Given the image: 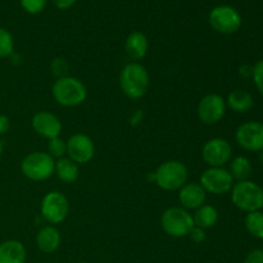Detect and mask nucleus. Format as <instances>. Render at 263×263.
Instances as JSON below:
<instances>
[{
  "label": "nucleus",
  "mask_w": 263,
  "mask_h": 263,
  "mask_svg": "<svg viewBox=\"0 0 263 263\" xmlns=\"http://www.w3.org/2000/svg\"><path fill=\"white\" fill-rule=\"evenodd\" d=\"M200 186L205 193L211 194H225L234 186V179L228 170L222 167H210L200 176Z\"/></svg>",
  "instance_id": "obj_8"
},
{
  "label": "nucleus",
  "mask_w": 263,
  "mask_h": 263,
  "mask_svg": "<svg viewBox=\"0 0 263 263\" xmlns=\"http://www.w3.org/2000/svg\"><path fill=\"white\" fill-rule=\"evenodd\" d=\"M69 212V203L66 195L59 192H50L43 198L41 215L48 222L57 225L66 220Z\"/></svg>",
  "instance_id": "obj_9"
},
{
  "label": "nucleus",
  "mask_w": 263,
  "mask_h": 263,
  "mask_svg": "<svg viewBox=\"0 0 263 263\" xmlns=\"http://www.w3.org/2000/svg\"><path fill=\"white\" fill-rule=\"evenodd\" d=\"M54 172L61 181L67 182V184L76 181L80 175L77 163H74L72 159L64 158V157H62L55 162V171Z\"/></svg>",
  "instance_id": "obj_19"
},
{
  "label": "nucleus",
  "mask_w": 263,
  "mask_h": 263,
  "mask_svg": "<svg viewBox=\"0 0 263 263\" xmlns=\"http://www.w3.org/2000/svg\"><path fill=\"white\" fill-rule=\"evenodd\" d=\"M239 146L249 152H261L263 149V123L249 121L238 127L235 134Z\"/></svg>",
  "instance_id": "obj_11"
},
{
  "label": "nucleus",
  "mask_w": 263,
  "mask_h": 263,
  "mask_svg": "<svg viewBox=\"0 0 263 263\" xmlns=\"http://www.w3.org/2000/svg\"><path fill=\"white\" fill-rule=\"evenodd\" d=\"M259 162L263 164V149L261 152H259Z\"/></svg>",
  "instance_id": "obj_33"
},
{
  "label": "nucleus",
  "mask_w": 263,
  "mask_h": 263,
  "mask_svg": "<svg viewBox=\"0 0 263 263\" xmlns=\"http://www.w3.org/2000/svg\"><path fill=\"white\" fill-rule=\"evenodd\" d=\"M149 43L146 36L140 31H134L127 36L125 43V49L127 55L134 61L143 59L148 53Z\"/></svg>",
  "instance_id": "obj_17"
},
{
  "label": "nucleus",
  "mask_w": 263,
  "mask_h": 263,
  "mask_svg": "<svg viewBox=\"0 0 263 263\" xmlns=\"http://www.w3.org/2000/svg\"><path fill=\"white\" fill-rule=\"evenodd\" d=\"M2 153H3V144L2 141H0V156H2Z\"/></svg>",
  "instance_id": "obj_34"
},
{
  "label": "nucleus",
  "mask_w": 263,
  "mask_h": 263,
  "mask_svg": "<svg viewBox=\"0 0 263 263\" xmlns=\"http://www.w3.org/2000/svg\"><path fill=\"white\" fill-rule=\"evenodd\" d=\"M21 7L30 14H39L46 7L48 0H20Z\"/></svg>",
  "instance_id": "obj_26"
},
{
  "label": "nucleus",
  "mask_w": 263,
  "mask_h": 263,
  "mask_svg": "<svg viewBox=\"0 0 263 263\" xmlns=\"http://www.w3.org/2000/svg\"><path fill=\"white\" fill-rule=\"evenodd\" d=\"M9 127H10L9 118H8L7 116H4V115H0V135L8 133Z\"/></svg>",
  "instance_id": "obj_32"
},
{
  "label": "nucleus",
  "mask_w": 263,
  "mask_h": 263,
  "mask_svg": "<svg viewBox=\"0 0 263 263\" xmlns=\"http://www.w3.org/2000/svg\"><path fill=\"white\" fill-rule=\"evenodd\" d=\"M179 200L182 204V208L198 210L205 202V190L200 186V184L195 182L185 184L179 192Z\"/></svg>",
  "instance_id": "obj_15"
},
{
  "label": "nucleus",
  "mask_w": 263,
  "mask_h": 263,
  "mask_svg": "<svg viewBox=\"0 0 263 263\" xmlns=\"http://www.w3.org/2000/svg\"><path fill=\"white\" fill-rule=\"evenodd\" d=\"M36 246L44 253H54L61 246V234L54 226H45L36 235Z\"/></svg>",
  "instance_id": "obj_18"
},
{
  "label": "nucleus",
  "mask_w": 263,
  "mask_h": 263,
  "mask_svg": "<svg viewBox=\"0 0 263 263\" xmlns=\"http://www.w3.org/2000/svg\"><path fill=\"white\" fill-rule=\"evenodd\" d=\"M51 94L55 102L63 107H77L82 104L87 97L85 85L76 77H62L54 82Z\"/></svg>",
  "instance_id": "obj_2"
},
{
  "label": "nucleus",
  "mask_w": 263,
  "mask_h": 263,
  "mask_svg": "<svg viewBox=\"0 0 263 263\" xmlns=\"http://www.w3.org/2000/svg\"><path fill=\"white\" fill-rule=\"evenodd\" d=\"M244 263H263V249H253L249 252Z\"/></svg>",
  "instance_id": "obj_29"
},
{
  "label": "nucleus",
  "mask_w": 263,
  "mask_h": 263,
  "mask_svg": "<svg viewBox=\"0 0 263 263\" xmlns=\"http://www.w3.org/2000/svg\"><path fill=\"white\" fill-rule=\"evenodd\" d=\"M226 113V102L218 94H208L198 104V117L204 125L220 122Z\"/></svg>",
  "instance_id": "obj_10"
},
{
  "label": "nucleus",
  "mask_w": 263,
  "mask_h": 263,
  "mask_svg": "<svg viewBox=\"0 0 263 263\" xmlns=\"http://www.w3.org/2000/svg\"><path fill=\"white\" fill-rule=\"evenodd\" d=\"M53 3L58 9L66 10V9H69V8L76 3V0H53Z\"/></svg>",
  "instance_id": "obj_31"
},
{
  "label": "nucleus",
  "mask_w": 263,
  "mask_h": 263,
  "mask_svg": "<svg viewBox=\"0 0 263 263\" xmlns=\"http://www.w3.org/2000/svg\"><path fill=\"white\" fill-rule=\"evenodd\" d=\"M21 171L27 179L33 181H44L54 174L55 162L49 153L33 152L25 157L21 163Z\"/></svg>",
  "instance_id": "obj_6"
},
{
  "label": "nucleus",
  "mask_w": 263,
  "mask_h": 263,
  "mask_svg": "<svg viewBox=\"0 0 263 263\" xmlns=\"http://www.w3.org/2000/svg\"><path fill=\"white\" fill-rule=\"evenodd\" d=\"M95 146L91 139L85 134H74L67 140V154L74 163L84 164L92 159Z\"/></svg>",
  "instance_id": "obj_13"
},
{
  "label": "nucleus",
  "mask_w": 263,
  "mask_h": 263,
  "mask_svg": "<svg viewBox=\"0 0 263 263\" xmlns=\"http://www.w3.org/2000/svg\"><path fill=\"white\" fill-rule=\"evenodd\" d=\"M27 252L18 240H7L0 244V263H25Z\"/></svg>",
  "instance_id": "obj_16"
},
{
  "label": "nucleus",
  "mask_w": 263,
  "mask_h": 263,
  "mask_svg": "<svg viewBox=\"0 0 263 263\" xmlns=\"http://www.w3.org/2000/svg\"><path fill=\"white\" fill-rule=\"evenodd\" d=\"M77 263H87V262H77Z\"/></svg>",
  "instance_id": "obj_35"
},
{
  "label": "nucleus",
  "mask_w": 263,
  "mask_h": 263,
  "mask_svg": "<svg viewBox=\"0 0 263 263\" xmlns=\"http://www.w3.org/2000/svg\"><path fill=\"white\" fill-rule=\"evenodd\" d=\"M226 103H228L229 108L236 113L248 112L254 104L252 95L249 92L244 91V90H234V91H231L229 94Z\"/></svg>",
  "instance_id": "obj_20"
},
{
  "label": "nucleus",
  "mask_w": 263,
  "mask_h": 263,
  "mask_svg": "<svg viewBox=\"0 0 263 263\" xmlns=\"http://www.w3.org/2000/svg\"><path fill=\"white\" fill-rule=\"evenodd\" d=\"M190 238H192L193 241H195V243H202V241L205 240V233L203 229L198 228V226H194L193 228V230L190 231Z\"/></svg>",
  "instance_id": "obj_30"
},
{
  "label": "nucleus",
  "mask_w": 263,
  "mask_h": 263,
  "mask_svg": "<svg viewBox=\"0 0 263 263\" xmlns=\"http://www.w3.org/2000/svg\"><path fill=\"white\" fill-rule=\"evenodd\" d=\"M211 27L223 35L236 32L241 26V15L235 8L230 5H218L210 12Z\"/></svg>",
  "instance_id": "obj_7"
},
{
  "label": "nucleus",
  "mask_w": 263,
  "mask_h": 263,
  "mask_svg": "<svg viewBox=\"0 0 263 263\" xmlns=\"http://www.w3.org/2000/svg\"><path fill=\"white\" fill-rule=\"evenodd\" d=\"M32 128L37 135L50 140L58 138L62 131V123L55 115L43 110L32 117Z\"/></svg>",
  "instance_id": "obj_14"
},
{
  "label": "nucleus",
  "mask_w": 263,
  "mask_h": 263,
  "mask_svg": "<svg viewBox=\"0 0 263 263\" xmlns=\"http://www.w3.org/2000/svg\"><path fill=\"white\" fill-rule=\"evenodd\" d=\"M193 220H194L195 226L205 230V229H210L216 225V222L218 221V212L212 205L203 204L202 207L195 210Z\"/></svg>",
  "instance_id": "obj_21"
},
{
  "label": "nucleus",
  "mask_w": 263,
  "mask_h": 263,
  "mask_svg": "<svg viewBox=\"0 0 263 263\" xmlns=\"http://www.w3.org/2000/svg\"><path fill=\"white\" fill-rule=\"evenodd\" d=\"M152 180L163 190L181 189L187 180V168L180 161H167L152 175Z\"/></svg>",
  "instance_id": "obj_4"
},
{
  "label": "nucleus",
  "mask_w": 263,
  "mask_h": 263,
  "mask_svg": "<svg viewBox=\"0 0 263 263\" xmlns=\"http://www.w3.org/2000/svg\"><path fill=\"white\" fill-rule=\"evenodd\" d=\"M120 86L130 99H140L149 89V73L140 63L125 66L120 74Z\"/></svg>",
  "instance_id": "obj_1"
},
{
  "label": "nucleus",
  "mask_w": 263,
  "mask_h": 263,
  "mask_svg": "<svg viewBox=\"0 0 263 263\" xmlns=\"http://www.w3.org/2000/svg\"><path fill=\"white\" fill-rule=\"evenodd\" d=\"M231 153L233 151L229 141L221 138L211 139L202 149L203 161L210 167H222L231 158Z\"/></svg>",
  "instance_id": "obj_12"
},
{
  "label": "nucleus",
  "mask_w": 263,
  "mask_h": 263,
  "mask_svg": "<svg viewBox=\"0 0 263 263\" xmlns=\"http://www.w3.org/2000/svg\"><path fill=\"white\" fill-rule=\"evenodd\" d=\"M231 200L246 212H256L263 208V189L253 181H238L231 189Z\"/></svg>",
  "instance_id": "obj_3"
},
{
  "label": "nucleus",
  "mask_w": 263,
  "mask_h": 263,
  "mask_svg": "<svg viewBox=\"0 0 263 263\" xmlns=\"http://www.w3.org/2000/svg\"><path fill=\"white\" fill-rule=\"evenodd\" d=\"M51 71H53L54 76H57L58 79H62V77H66L67 71H68V64L64 59L62 58H55L51 63Z\"/></svg>",
  "instance_id": "obj_27"
},
{
  "label": "nucleus",
  "mask_w": 263,
  "mask_h": 263,
  "mask_svg": "<svg viewBox=\"0 0 263 263\" xmlns=\"http://www.w3.org/2000/svg\"><path fill=\"white\" fill-rule=\"evenodd\" d=\"M48 151L49 154L51 157H55V158H62L64 154H67V141H64L63 139L58 138H54L50 139L48 143Z\"/></svg>",
  "instance_id": "obj_25"
},
{
  "label": "nucleus",
  "mask_w": 263,
  "mask_h": 263,
  "mask_svg": "<svg viewBox=\"0 0 263 263\" xmlns=\"http://www.w3.org/2000/svg\"><path fill=\"white\" fill-rule=\"evenodd\" d=\"M252 77H253V81L254 84H256L257 89H258V91L261 92L263 97V59H261V61L253 67Z\"/></svg>",
  "instance_id": "obj_28"
},
{
  "label": "nucleus",
  "mask_w": 263,
  "mask_h": 263,
  "mask_svg": "<svg viewBox=\"0 0 263 263\" xmlns=\"http://www.w3.org/2000/svg\"><path fill=\"white\" fill-rule=\"evenodd\" d=\"M246 229L254 238L263 239V213L261 211L249 212L247 215Z\"/></svg>",
  "instance_id": "obj_23"
},
{
  "label": "nucleus",
  "mask_w": 263,
  "mask_h": 263,
  "mask_svg": "<svg viewBox=\"0 0 263 263\" xmlns=\"http://www.w3.org/2000/svg\"><path fill=\"white\" fill-rule=\"evenodd\" d=\"M14 53V41L12 33L5 28H0V58H8Z\"/></svg>",
  "instance_id": "obj_24"
},
{
  "label": "nucleus",
  "mask_w": 263,
  "mask_h": 263,
  "mask_svg": "<svg viewBox=\"0 0 263 263\" xmlns=\"http://www.w3.org/2000/svg\"><path fill=\"white\" fill-rule=\"evenodd\" d=\"M162 229L172 238H184L194 228L193 216L182 207H171L163 212L161 217Z\"/></svg>",
  "instance_id": "obj_5"
},
{
  "label": "nucleus",
  "mask_w": 263,
  "mask_h": 263,
  "mask_svg": "<svg viewBox=\"0 0 263 263\" xmlns=\"http://www.w3.org/2000/svg\"><path fill=\"white\" fill-rule=\"evenodd\" d=\"M252 163L248 158L246 157H236L230 166V174L233 179L238 180V181H246L249 179L252 175Z\"/></svg>",
  "instance_id": "obj_22"
}]
</instances>
